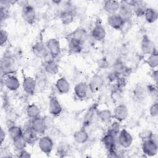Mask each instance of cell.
I'll return each mask as SVG.
<instances>
[{
	"label": "cell",
	"mask_w": 158,
	"mask_h": 158,
	"mask_svg": "<svg viewBox=\"0 0 158 158\" xmlns=\"http://www.w3.org/2000/svg\"><path fill=\"white\" fill-rule=\"evenodd\" d=\"M133 141V136L127 129L123 128L120 130L117 136V143H118L121 147L128 148L132 144Z\"/></svg>",
	"instance_id": "obj_7"
},
{
	"label": "cell",
	"mask_w": 158,
	"mask_h": 158,
	"mask_svg": "<svg viewBox=\"0 0 158 158\" xmlns=\"http://www.w3.org/2000/svg\"><path fill=\"white\" fill-rule=\"evenodd\" d=\"M91 36L96 41H103L106 36V31L101 22H96L91 31Z\"/></svg>",
	"instance_id": "obj_13"
},
{
	"label": "cell",
	"mask_w": 158,
	"mask_h": 158,
	"mask_svg": "<svg viewBox=\"0 0 158 158\" xmlns=\"http://www.w3.org/2000/svg\"><path fill=\"white\" fill-rule=\"evenodd\" d=\"M138 136L142 141L149 139H152V138H154L153 132L149 129H144V130H141L139 133Z\"/></svg>",
	"instance_id": "obj_38"
},
{
	"label": "cell",
	"mask_w": 158,
	"mask_h": 158,
	"mask_svg": "<svg viewBox=\"0 0 158 158\" xmlns=\"http://www.w3.org/2000/svg\"><path fill=\"white\" fill-rule=\"evenodd\" d=\"M107 23L111 28L116 30H121L126 22L118 13H116L108 16Z\"/></svg>",
	"instance_id": "obj_12"
},
{
	"label": "cell",
	"mask_w": 158,
	"mask_h": 158,
	"mask_svg": "<svg viewBox=\"0 0 158 158\" xmlns=\"http://www.w3.org/2000/svg\"><path fill=\"white\" fill-rule=\"evenodd\" d=\"M104 78L99 74H94L90 78L88 83L89 91L92 93L98 92L104 86Z\"/></svg>",
	"instance_id": "obj_8"
},
{
	"label": "cell",
	"mask_w": 158,
	"mask_h": 158,
	"mask_svg": "<svg viewBox=\"0 0 158 158\" xmlns=\"http://www.w3.org/2000/svg\"><path fill=\"white\" fill-rule=\"evenodd\" d=\"M120 130V122L117 121H115L113 122L109 127L107 132L111 133L116 136H118V135Z\"/></svg>",
	"instance_id": "obj_37"
},
{
	"label": "cell",
	"mask_w": 158,
	"mask_h": 158,
	"mask_svg": "<svg viewBox=\"0 0 158 158\" xmlns=\"http://www.w3.org/2000/svg\"><path fill=\"white\" fill-rule=\"evenodd\" d=\"M151 78L153 80V81L155 83V85L157 86V80H158V72H157V70L156 69L154 70H153L151 73Z\"/></svg>",
	"instance_id": "obj_45"
},
{
	"label": "cell",
	"mask_w": 158,
	"mask_h": 158,
	"mask_svg": "<svg viewBox=\"0 0 158 158\" xmlns=\"http://www.w3.org/2000/svg\"><path fill=\"white\" fill-rule=\"evenodd\" d=\"M18 157H22V158H27V157H31V154L25 150V149L23 150H21L19 152H17V156Z\"/></svg>",
	"instance_id": "obj_44"
},
{
	"label": "cell",
	"mask_w": 158,
	"mask_h": 158,
	"mask_svg": "<svg viewBox=\"0 0 158 158\" xmlns=\"http://www.w3.org/2000/svg\"><path fill=\"white\" fill-rule=\"evenodd\" d=\"M38 146L40 151L48 156L53 150L54 142L49 136L42 135L38 140Z\"/></svg>",
	"instance_id": "obj_4"
},
{
	"label": "cell",
	"mask_w": 158,
	"mask_h": 158,
	"mask_svg": "<svg viewBox=\"0 0 158 158\" xmlns=\"http://www.w3.org/2000/svg\"><path fill=\"white\" fill-rule=\"evenodd\" d=\"M98 66L101 69H106L109 66V62L107 60V59L105 57H102V59H100L98 60Z\"/></svg>",
	"instance_id": "obj_43"
},
{
	"label": "cell",
	"mask_w": 158,
	"mask_h": 158,
	"mask_svg": "<svg viewBox=\"0 0 158 158\" xmlns=\"http://www.w3.org/2000/svg\"><path fill=\"white\" fill-rule=\"evenodd\" d=\"M68 41V49L72 54H79L83 48V43L73 38H67Z\"/></svg>",
	"instance_id": "obj_25"
},
{
	"label": "cell",
	"mask_w": 158,
	"mask_h": 158,
	"mask_svg": "<svg viewBox=\"0 0 158 158\" xmlns=\"http://www.w3.org/2000/svg\"><path fill=\"white\" fill-rule=\"evenodd\" d=\"M31 51L34 56L38 58L44 59L49 55L46 44L41 41L36 42L32 46Z\"/></svg>",
	"instance_id": "obj_14"
},
{
	"label": "cell",
	"mask_w": 158,
	"mask_h": 158,
	"mask_svg": "<svg viewBox=\"0 0 158 158\" xmlns=\"http://www.w3.org/2000/svg\"><path fill=\"white\" fill-rule=\"evenodd\" d=\"M118 14L125 21V22L130 20L134 15L132 6L127 4L125 1H120V7Z\"/></svg>",
	"instance_id": "obj_18"
},
{
	"label": "cell",
	"mask_w": 158,
	"mask_h": 158,
	"mask_svg": "<svg viewBox=\"0 0 158 158\" xmlns=\"http://www.w3.org/2000/svg\"><path fill=\"white\" fill-rule=\"evenodd\" d=\"M98 109H97V106L96 105H93L91 107H90L88 110L85 112L83 121H82V125L83 128H85L86 127H88L90 126L94 118L95 115H96Z\"/></svg>",
	"instance_id": "obj_21"
},
{
	"label": "cell",
	"mask_w": 158,
	"mask_h": 158,
	"mask_svg": "<svg viewBox=\"0 0 158 158\" xmlns=\"http://www.w3.org/2000/svg\"><path fill=\"white\" fill-rule=\"evenodd\" d=\"M6 133L5 130H4V129L2 128H1V130H0V143L2 145L6 139Z\"/></svg>",
	"instance_id": "obj_46"
},
{
	"label": "cell",
	"mask_w": 158,
	"mask_h": 158,
	"mask_svg": "<svg viewBox=\"0 0 158 158\" xmlns=\"http://www.w3.org/2000/svg\"><path fill=\"white\" fill-rule=\"evenodd\" d=\"M74 94L79 99H85L89 92L88 85L87 83L81 81L75 85L73 89Z\"/></svg>",
	"instance_id": "obj_16"
},
{
	"label": "cell",
	"mask_w": 158,
	"mask_h": 158,
	"mask_svg": "<svg viewBox=\"0 0 158 158\" xmlns=\"http://www.w3.org/2000/svg\"><path fill=\"white\" fill-rule=\"evenodd\" d=\"M149 114L152 117H157L158 115V103L155 102L149 107Z\"/></svg>",
	"instance_id": "obj_42"
},
{
	"label": "cell",
	"mask_w": 158,
	"mask_h": 158,
	"mask_svg": "<svg viewBox=\"0 0 158 158\" xmlns=\"http://www.w3.org/2000/svg\"><path fill=\"white\" fill-rule=\"evenodd\" d=\"M19 69V63L15 56L9 51H6L1 60V72L2 75L14 74Z\"/></svg>",
	"instance_id": "obj_1"
},
{
	"label": "cell",
	"mask_w": 158,
	"mask_h": 158,
	"mask_svg": "<svg viewBox=\"0 0 158 158\" xmlns=\"http://www.w3.org/2000/svg\"><path fill=\"white\" fill-rule=\"evenodd\" d=\"M146 62L148 65L152 69H156L158 65V54L157 51L152 52V53L149 54L148 58L146 60Z\"/></svg>",
	"instance_id": "obj_35"
},
{
	"label": "cell",
	"mask_w": 158,
	"mask_h": 158,
	"mask_svg": "<svg viewBox=\"0 0 158 158\" xmlns=\"http://www.w3.org/2000/svg\"><path fill=\"white\" fill-rule=\"evenodd\" d=\"M4 85L10 91H17L20 86V83L19 78L14 74L4 77Z\"/></svg>",
	"instance_id": "obj_15"
},
{
	"label": "cell",
	"mask_w": 158,
	"mask_h": 158,
	"mask_svg": "<svg viewBox=\"0 0 158 158\" xmlns=\"http://www.w3.org/2000/svg\"><path fill=\"white\" fill-rule=\"evenodd\" d=\"M120 7V2L118 1H105L103 4L104 10L109 15L118 13Z\"/></svg>",
	"instance_id": "obj_24"
},
{
	"label": "cell",
	"mask_w": 158,
	"mask_h": 158,
	"mask_svg": "<svg viewBox=\"0 0 158 158\" xmlns=\"http://www.w3.org/2000/svg\"><path fill=\"white\" fill-rule=\"evenodd\" d=\"M22 88L24 92L28 95H33L35 93L37 83L35 78L31 76H26L22 81Z\"/></svg>",
	"instance_id": "obj_9"
},
{
	"label": "cell",
	"mask_w": 158,
	"mask_h": 158,
	"mask_svg": "<svg viewBox=\"0 0 158 158\" xmlns=\"http://www.w3.org/2000/svg\"><path fill=\"white\" fill-rule=\"evenodd\" d=\"M48 110L49 113L53 117H57L62 113V107L56 96H50L48 104Z\"/></svg>",
	"instance_id": "obj_10"
},
{
	"label": "cell",
	"mask_w": 158,
	"mask_h": 158,
	"mask_svg": "<svg viewBox=\"0 0 158 158\" xmlns=\"http://www.w3.org/2000/svg\"><path fill=\"white\" fill-rule=\"evenodd\" d=\"M69 149V147L67 144L61 143L57 146L56 153L60 157H64L67 154H68Z\"/></svg>",
	"instance_id": "obj_39"
},
{
	"label": "cell",
	"mask_w": 158,
	"mask_h": 158,
	"mask_svg": "<svg viewBox=\"0 0 158 158\" xmlns=\"http://www.w3.org/2000/svg\"><path fill=\"white\" fill-rule=\"evenodd\" d=\"M140 48L141 52L144 54H149L152 52L157 51L154 42L147 35H144L142 36L140 43Z\"/></svg>",
	"instance_id": "obj_11"
},
{
	"label": "cell",
	"mask_w": 158,
	"mask_h": 158,
	"mask_svg": "<svg viewBox=\"0 0 158 158\" xmlns=\"http://www.w3.org/2000/svg\"><path fill=\"white\" fill-rule=\"evenodd\" d=\"M21 16L24 22L29 25H32L35 22L36 13L33 5L28 4L22 7Z\"/></svg>",
	"instance_id": "obj_5"
},
{
	"label": "cell",
	"mask_w": 158,
	"mask_h": 158,
	"mask_svg": "<svg viewBox=\"0 0 158 158\" xmlns=\"http://www.w3.org/2000/svg\"><path fill=\"white\" fill-rule=\"evenodd\" d=\"M143 153L148 157H153L157 155L158 146L157 141L154 138L144 140L141 144Z\"/></svg>",
	"instance_id": "obj_2"
},
{
	"label": "cell",
	"mask_w": 158,
	"mask_h": 158,
	"mask_svg": "<svg viewBox=\"0 0 158 158\" xmlns=\"http://www.w3.org/2000/svg\"><path fill=\"white\" fill-rule=\"evenodd\" d=\"M1 37H0V44L1 46H4L8 41L9 33L7 31L4 29L1 30Z\"/></svg>",
	"instance_id": "obj_41"
},
{
	"label": "cell",
	"mask_w": 158,
	"mask_h": 158,
	"mask_svg": "<svg viewBox=\"0 0 158 158\" xmlns=\"http://www.w3.org/2000/svg\"><path fill=\"white\" fill-rule=\"evenodd\" d=\"M145 20L148 23H153L158 19V12L156 9L152 7H147L144 14Z\"/></svg>",
	"instance_id": "obj_33"
},
{
	"label": "cell",
	"mask_w": 158,
	"mask_h": 158,
	"mask_svg": "<svg viewBox=\"0 0 158 158\" xmlns=\"http://www.w3.org/2000/svg\"><path fill=\"white\" fill-rule=\"evenodd\" d=\"M45 44L49 55H50L52 59H56L60 56L61 53L60 43L57 39L51 38L47 40Z\"/></svg>",
	"instance_id": "obj_3"
},
{
	"label": "cell",
	"mask_w": 158,
	"mask_h": 158,
	"mask_svg": "<svg viewBox=\"0 0 158 158\" xmlns=\"http://www.w3.org/2000/svg\"><path fill=\"white\" fill-rule=\"evenodd\" d=\"M7 133L9 138L12 141L19 137L22 136L23 130L20 127L15 124H12L8 126Z\"/></svg>",
	"instance_id": "obj_31"
},
{
	"label": "cell",
	"mask_w": 158,
	"mask_h": 158,
	"mask_svg": "<svg viewBox=\"0 0 158 158\" xmlns=\"http://www.w3.org/2000/svg\"><path fill=\"white\" fill-rule=\"evenodd\" d=\"M44 71L51 75H56L59 71V66L54 59L47 60L44 65Z\"/></svg>",
	"instance_id": "obj_27"
},
{
	"label": "cell",
	"mask_w": 158,
	"mask_h": 158,
	"mask_svg": "<svg viewBox=\"0 0 158 158\" xmlns=\"http://www.w3.org/2000/svg\"><path fill=\"white\" fill-rule=\"evenodd\" d=\"M12 146L14 150L17 152H19L21 150H23L27 146V143L23 136L19 137L14 140L12 141Z\"/></svg>",
	"instance_id": "obj_36"
},
{
	"label": "cell",
	"mask_w": 158,
	"mask_h": 158,
	"mask_svg": "<svg viewBox=\"0 0 158 158\" xmlns=\"http://www.w3.org/2000/svg\"><path fill=\"white\" fill-rule=\"evenodd\" d=\"M38 135L31 128L30 125L26 127L24 130H23L22 136L27 141V144H33L36 141H38L39 137Z\"/></svg>",
	"instance_id": "obj_23"
},
{
	"label": "cell",
	"mask_w": 158,
	"mask_h": 158,
	"mask_svg": "<svg viewBox=\"0 0 158 158\" xmlns=\"http://www.w3.org/2000/svg\"><path fill=\"white\" fill-rule=\"evenodd\" d=\"M87 37V31L83 28H78L67 35V38H73L84 43Z\"/></svg>",
	"instance_id": "obj_29"
},
{
	"label": "cell",
	"mask_w": 158,
	"mask_h": 158,
	"mask_svg": "<svg viewBox=\"0 0 158 158\" xmlns=\"http://www.w3.org/2000/svg\"><path fill=\"white\" fill-rule=\"evenodd\" d=\"M73 138L75 143L79 144H81L88 141L89 139V135L86 129L82 128L73 133Z\"/></svg>",
	"instance_id": "obj_26"
},
{
	"label": "cell",
	"mask_w": 158,
	"mask_h": 158,
	"mask_svg": "<svg viewBox=\"0 0 158 158\" xmlns=\"http://www.w3.org/2000/svg\"><path fill=\"white\" fill-rule=\"evenodd\" d=\"M146 3L143 1H135L132 9L133 14L137 17L144 16L146 9H147Z\"/></svg>",
	"instance_id": "obj_32"
},
{
	"label": "cell",
	"mask_w": 158,
	"mask_h": 158,
	"mask_svg": "<svg viewBox=\"0 0 158 158\" xmlns=\"http://www.w3.org/2000/svg\"><path fill=\"white\" fill-rule=\"evenodd\" d=\"M30 126L40 136L44 135L48 128L45 118L41 116L31 118Z\"/></svg>",
	"instance_id": "obj_6"
},
{
	"label": "cell",
	"mask_w": 158,
	"mask_h": 158,
	"mask_svg": "<svg viewBox=\"0 0 158 158\" xmlns=\"http://www.w3.org/2000/svg\"><path fill=\"white\" fill-rule=\"evenodd\" d=\"M26 113L28 117L31 119L40 116L41 110L36 104L31 103L27 106L26 108Z\"/></svg>",
	"instance_id": "obj_34"
},
{
	"label": "cell",
	"mask_w": 158,
	"mask_h": 158,
	"mask_svg": "<svg viewBox=\"0 0 158 158\" xmlns=\"http://www.w3.org/2000/svg\"><path fill=\"white\" fill-rule=\"evenodd\" d=\"M148 93L147 87L144 86L142 84H138L134 88L133 94L134 98L137 101H142L144 99L147 94Z\"/></svg>",
	"instance_id": "obj_28"
},
{
	"label": "cell",
	"mask_w": 158,
	"mask_h": 158,
	"mask_svg": "<svg viewBox=\"0 0 158 158\" xmlns=\"http://www.w3.org/2000/svg\"><path fill=\"white\" fill-rule=\"evenodd\" d=\"M102 143L107 149V151L116 149L117 143V136L106 132L101 139Z\"/></svg>",
	"instance_id": "obj_20"
},
{
	"label": "cell",
	"mask_w": 158,
	"mask_h": 158,
	"mask_svg": "<svg viewBox=\"0 0 158 158\" xmlns=\"http://www.w3.org/2000/svg\"><path fill=\"white\" fill-rule=\"evenodd\" d=\"M55 88L59 94H65L70 91V85L65 77H61L56 80Z\"/></svg>",
	"instance_id": "obj_22"
},
{
	"label": "cell",
	"mask_w": 158,
	"mask_h": 158,
	"mask_svg": "<svg viewBox=\"0 0 158 158\" xmlns=\"http://www.w3.org/2000/svg\"><path fill=\"white\" fill-rule=\"evenodd\" d=\"M75 18L74 10L70 7L65 8L60 14L59 19L62 25H69L73 22Z\"/></svg>",
	"instance_id": "obj_19"
},
{
	"label": "cell",
	"mask_w": 158,
	"mask_h": 158,
	"mask_svg": "<svg viewBox=\"0 0 158 158\" xmlns=\"http://www.w3.org/2000/svg\"><path fill=\"white\" fill-rule=\"evenodd\" d=\"M128 116V110L127 107L123 104H120L117 106L113 112V118L118 122L124 121Z\"/></svg>",
	"instance_id": "obj_17"
},
{
	"label": "cell",
	"mask_w": 158,
	"mask_h": 158,
	"mask_svg": "<svg viewBox=\"0 0 158 158\" xmlns=\"http://www.w3.org/2000/svg\"><path fill=\"white\" fill-rule=\"evenodd\" d=\"M96 115L99 119L104 123H109L113 118V113L107 109L98 110Z\"/></svg>",
	"instance_id": "obj_30"
},
{
	"label": "cell",
	"mask_w": 158,
	"mask_h": 158,
	"mask_svg": "<svg viewBox=\"0 0 158 158\" xmlns=\"http://www.w3.org/2000/svg\"><path fill=\"white\" fill-rule=\"evenodd\" d=\"M45 73H46L45 72L44 73L40 72L39 73H38L37 77L35 78L37 86L41 87V86H44L46 85L47 78L46 77Z\"/></svg>",
	"instance_id": "obj_40"
}]
</instances>
